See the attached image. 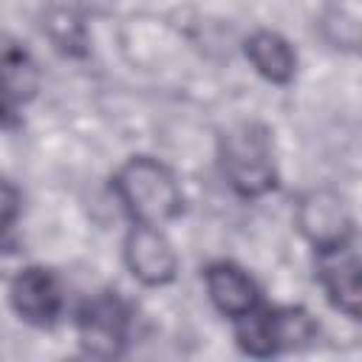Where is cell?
I'll return each mask as SVG.
<instances>
[{
  "mask_svg": "<svg viewBox=\"0 0 362 362\" xmlns=\"http://www.w3.org/2000/svg\"><path fill=\"white\" fill-rule=\"evenodd\" d=\"M317 280L328 303L351 320L362 314V263L354 243L317 252Z\"/></svg>",
  "mask_w": 362,
  "mask_h": 362,
  "instance_id": "52a82bcc",
  "label": "cell"
},
{
  "mask_svg": "<svg viewBox=\"0 0 362 362\" xmlns=\"http://www.w3.org/2000/svg\"><path fill=\"white\" fill-rule=\"evenodd\" d=\"M122 255L130 274L141 286L161 288V286H170L178 274V252L173 240L161 232V226L133 223L130 232L124 235Z\"/></svg>",
  "mask_w": 362,
  "mask_h": 362,
  "instance_id": "8992f818",
  "label": "cell"
},
{
  "mask_svg": "<svg viewBox=\"0 0 362 362\" xmlns=\"http://www.w3.org/2000/svg\"><path fill=\"white\" fill-rule=\"evenodd\" d=\"M76 339L93 359H119L130 339V308L119 291L102 288L76 311Z\"/></svg>",
  "mask_w": 362,
  "mask_h": 362,
  "instance_id": "3957f363",
  "label": "cell"
},
{
  "mask_svg": "<svg viewBox=\"0 0 362 362\" xmlns=\"http://www.w3.org/2000/svg\"><path fill=\"white\" fill-rule=\"evenodd\" d=\"M294 226L314 246V252L354 243V215L337 189H305L294 204Z\"/></svg>",
  "mask_w": 362,
  "mask_h": 362,
  "instance_id": "277c9868",
  "label": "cell"
},
{
  "mask_svg": "<svg viewBox=\"0 0 362 362\" xmlns=\"http://www.w3.org/2000/svg\"><path fill=\"white\" fill-rule=\"evenodd\" d=\"M40 88V68L28 48L17 40L0 37V127L20 119V110L34 99Z\"/></svg>",
  "mask_w": 362,
  "mask_h": 362,
  "instance_id": "ba28073f",
  "label": "cell"
},
{
  "mask_svg": "<svg viewBox=\"0 0 362 362\" xmlns=\"http://www.w3.org/2000/svg\"><path fill=\"white\" fill-rule=\"evenodd\" d=\"M113 192L133 223L164 226L184 212V189L175 173L150 156L127 158L113 175Z\"/></svg>",
  "mask_w": 362,
  "mask_h": 362,
  "instance_id": "6da1fadb",
  "label": "cell"
},
{
  "mask_svg": "<svg viewBox=\"0 0 362 362\" xmlns=\"http://www.w3.org/2000/svg\"><path fill=\"white\" fill-rule=\"evenodd\" d=\"M243 54L252 62V68L272 85H288L297 76V51H294V45L272 28L252 31L243 40Z\"/></svg>",
  "mask_w": 362,
  "mask_h": 362,
  "instance_id": "30bf717a",
  "label": "cell"
},
{
  "mask_svg": "<svg viewBox=\"0 0 362 362\" xmlns=\"http://www.w3.org/2000/svg\"><path fill=\"white\" fill-rule=\"evenodd\" d=\"M20 215H23V192L14 181L0 175V240H6L11 235Z\"/></svg>",
  "mask_w": 362,
  "mask_h": 362,
  "instance_id": "7c38bea8",
  "label": "cell"
},
{
  "mask_svg": "<svg viewBox=\"0 0 362 362\" xmlns=\"http://www.w3.org/2000/svg\"><path fill=\"white\" fill-rule=\"evenodd\" d=\"M218 158L226 184L240 198H263L277 187L272 133L257 122L229 127L218 141Z\"/></svg>",
  "mask_w": 362,
  "mask_h": 362,
  "instance_id": "7a4b0ae2",
  "label": "cell"
},
{
  "mask_svg": "<svg viewBox=\"0 0 362 362\" xmlns=\"http://www.w3.org/2000/svg\"><path fill=\"white\" fill-rule=\"evenodd\" d=\"M204 286L209 294V303L229 320H238L249 314L255 305H260V288L252 280L246 269H240L232 260H215L204 269Z\"/></svg>",
  "mask_w": 362,
  "mask_h": 362,
  "instance_id": "9c48e42d",
  "label": "cell"
},
{
  "mask_svg": "<svg viewBox=\"0 0 362 362\" xmlns=\"http://www.w3.org/2000/svg\"><path fill=\"white\" fill-rule=\"evenodd\" d=\"M48 37L54 40V45L65 54H82L85 51V25L79 23V17L68 8H57L48 14Z\"/></svg>",
  "mask_w": 362,
  "mask_h": 362,
  "instance_id": "8fae6325",
  "label": "cell"
},
{
  "mask_svg": "<svg viewBox=\"0 0 362 362\" xmlns=\"http://www.w3.org/2000/svg\"><path fill=\"white\" fill-rule=\"evenodd\" d=\"M8 303L23 322L34 328H51L65 308L62 283L48 266H25L8 286Z\"/></svg>",
  "mask_w": 362,
  "mask_h": 362,
  "instance_id": "5b68a950",
  "label": "cell"
}]
</instances>
